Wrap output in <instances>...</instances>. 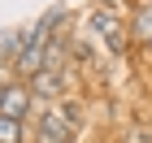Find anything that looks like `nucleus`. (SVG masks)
I'll return each instance as SVG.
<instances>
[{"mask_svg":"<svg viewBox=\"0 0 152 143\" xmlns=\"http://www.w3.org/2000/svg\"><path fill=\"white\" fill-rule=\"evenodd\" d=\"M87 22H91V30H96V35L104 39V48H109V52H122V48H126L130 30L122 26V13H117V9H96Z\"/></svg>","mask_w":152,"mask_h":143,"instance_id":"obj_1","label":"nucleus"},{"mask_svg":"<svg viewBox=\"0 0 152 143\" xmlns=\"http://www.w3.org/2000/svg\"><path fill=\"white\" fill-rule=\"evenodd\" d=\"M65 87H70V74L65 70H44V74H35L31 78V95L35 100H65Z\"/></svg>","mask_w":152,"mask_h":143,"instance_id":"obj_3","label":"nucleus"},{"mask_svg":"<svg viewBox=\"0 0 152 143\" xmlns=\"http://www.w3.org/2000/svg\"><path fill=\"white\" fill-rule=\"evenodd\" d=\"M0 78H4V74H0ZM0 87H9V83H0Z\"/></svg>","mask_w":152,"mask_h":143,"instance_id":"obj_8","label":"nucleus"},{"mask_svg":"<svg viewBox=\"0 0 152 143\" xmlns=\"http://www.w3.org/2000/svg\"><path fill=\"white\" fill-rule=\"evenodd\" d=\"M0 143H22V121L0 117Z\"/></svg>","mask_w":152,"mask_h":143,"instance_id":"obj_7","label":"nucleus"},{"mask_svg":"<svg viewBox=\"0 0 152 143\" xmlns=\"http://www.w3.org/2000/svg\"><path fill=\"white\" fill-rule=\"evenodd\" d=\"M74 130H78V126H74L61 108H48L44 117H39V143H70Z\"/></svg>","mask_w":152,"mask_h":143,"instance_id":"obj_2","label":"nucleus"},{"mask_svg":"<svg viewBox=\"0 0 152 143\" xmlns=\"http://www.w3.org/2000/svg\"><path fill=\"white\" fill-rule=\"evenodd\" d=\"M130 39L152 48V4H139V9L130 13Z\"/></svg>","mask_w":152,"mask_h":143,"instance_id":"obj_5","label":"nucleus"},{"mask_svg":"<svg viewBox=\"0 0 152 143\" xmlns=\"http://www.w3.org/2000/svg\"><path fill=\"white\" fill-rule=\"evenodd\" d=\"M31 104H35V95H31V87H18V83H9V87H4V95H0V117L26 121Z\"/></svg>","mask_w":152,"mask_h":143,"instance_id":"obj_4","label":"nucleus"},{"mask_svg":"<svg viewBox=\"0 0 152 143\" xmlns=\"http://www.w3.org/2000/svg\"><path fill=\"white\" fill-rule=\"evenodd\" d=\"M26 48V30H4L0 35V57H9V61H18V52Z\"/></svg>","mask_w":152,"mask_h":143,"instance_id":"obj_6","label":"nucleus"}]
</instances>
